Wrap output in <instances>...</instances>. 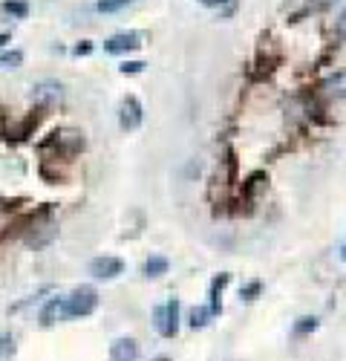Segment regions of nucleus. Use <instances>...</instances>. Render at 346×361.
Listing matches in <instances>:
<instances>
[{"label":"nucleus","mask_w":346,"mask_h":361,"mask_svg":"<svg viewBox=\"0 0 346 361\" xmlns=\"http://www.w3.org/2000/svg\"><path fill=\"white\" fill-rule=\"evenodd\" d=\"M338 3V0H306V6H309L312 12H326V9H332Z\"/></svg>","instance_id":"f3484780"},{"label":"nucleus","mask_w":346,"mask_h":361,"mask_svg":"<svg viewBox=\"0 0 346 361\" xmlns=\"http://www.w3.org/2000/svg\"><path fill=\"white\" fill-rule=\"evenodd\" d=\"M6 41H9V35H6V32H0V47H3Z\"/></svg>","instance_id":"393cba45"},{"label":"nucleus","mask_w":346,"mask_h":361,"mask_svg":"<svg viewBox=\"0 0 346 361\" xmlns=\"http://www.w3.org/2000/svg\"><path fill=\"white\" fill-rule=\"evenodd\" d=\"M257 292H260V283L254 280V283H248V287L242 289V298H245V300H252V298H254Z\"/></svg>","instance_id":"4be33fe9"},{"label":"nucleus","mask_w":346,"mask_h":361,"mask_svg":"<svg viewBox=\"0 0 346 361\" xmlns=\"http://www.w3.org/2000/svg\"><path fill=\"white\" fill-rule=\"evenodd\" d=\"M124 272V263L119 257H95L90 263V275L99 278V280H113Z\"/></svg>","instance_id":"423d86ee"},{"label":"nucleus","mask_w":346,"mask_h":361,"mask_svg":"<svg viewBox=\"0 0 346 361\" xmlns=\"http://www.w3.org/2000/svg\"><path fill=\"white\" fill-rule=\"evenodd\" d=\"M44 147H61L67 157H72V154H79V150L84 147V133H79V130H55L52 139L44 142Z\"/></svg>","instance_id":"7ed1b4c3"},{"label":"nucleus","mask_w":346,"mask_h":361,"mask_svg":"<svg viewBox=\"0 0 346 361\" xmlns=\"http://www.w3.org/2000/svg\"><path fill=\"white\" fill-rule=\"evenodd\" d=\"M124 3H127V0H99V12H104V15L119 12Z\"/></svg>","instance_id":"dca6fc26"},{"label":"nucleus","mask_w":346,"mask_h":361,"mask_svg":"<svg viewBox=\"0 0 346 361\" xmlns=\"http://www.w3.org/2000/svg\"><path fill=\"white\" fill-rule=\"evenodd\" d=\"M127 3H130V0H127Z\"/></svg>","instance_id":"bb28decb"},{"label":"nucleus","mask_w":346,"mask_h":361,"mask_svg":"<svg viewBox=\"0 0 346 361\" xmlns=\"http://www.w3.org/2000/svg\"><path fill=\"white\" fill-rule=\"evenodd\" d=\"M335 29H338V38H340V41H346V9L340 12V17H338V24H335Z\"/></svg>","instance_id":"aec40b11"},{"label":"nucleus","mask_w":346,"mask_h":361,"mask_svg":"<svg viewBox=\"0 0 346 361\" xmlns=\"http://www.w3.org/2000/svg\"><path fill=\"white\" fill-rule=\"evenodd\" d=\"M156 330L162 338H173L179 332V300L170 298L165 307H156Z\"/></svg>","instance_id":"f03ea898"},{"label":"nucleus","mask_w":346,"mask_h":361,"mask_svg":"<svg viewBox=\"0 0 346 361\" xmlns=\"http://www.w3.org/2000/svg\"><path fill=\"white\" fill-rule=\"evenodd\" d=\"M167 269H170L167 257H147V263H145V275H147V278H159V275H165Z\"/></svg>","instance_id":"9b49d317"},{"label":"nucleus","mask_w":346,"mask_h":361,"mask_svg":"<svg viewBox=\"0 0 346 361\" xmlns=\"http://www.w3.org/2000/svg\"><path fill=\"white\" fill-rule=\"evenodd\" d=\"M139 47H142V32H119V35H113L104 41V52H113V55L139 49Z\"/></svg>","instance_id":"0eeeda50"},{"label":"nucleus","mask_w":346,"mask_h":361,"mask_svg":"<svg viewBox=\"0 0 346 361\" xmlns=\"http://www.w3.org/2000/svg\"><path fill=\"white\" fill-rule=\"evenodd\" d=\"M340 257H343V260H346V243H343V249H340Z\"/></svg>","instance_id":"a878e982"},{"label":"nucleus","mask_w":346,"mask_h":361,"mask_svg":"<svg viewBox=\"0 0 346 361\" xmlns=\"http://www.w3.org/2000/svg\"><path fill=\"white\" fill-rule=\"evenodd\" d=\"M142 119H145V113H142L139 99L136 96H124V102L119 107V125H122V130H136L142 125Z\"/></svg>","instance_id":"39448f33"},{"label":"nucleus","mask_w":346,"mask_h":361,"mask_svg":"<svg viewBox=\"0 0 346 361\" xmlns=\"http://www.w3.org/2000/svg\"><path fill=\"white\" fill-rule=\"evenodd\" d=\"M92 52V44L90 41H81L79 47H75V55H90Z\"/></svg>","instance_id":"5701e85b"},{"label":"nucleus","mask_w":346,"mask_h":361,"mask_svg":"<svg viewBox=\"0 0 346 361\" xmlns=\"http://www.w3.org/2000/svg\"><path fill=\"white\" fill-rule=\"evenodd\" d=\"M318 327V318H300V324L295 327V332L297 335H306V332H312Z\"/></svg>","instance_id":"a211bd4d"},{"label":"nucleus","mask_w":346,"mask_h":361,"mask_svg":"<svg viewBox=\"0 0 346 361\" xmlns=\"http://www.w3.org/2000/svg\"><path fill=\"white\" fill-rule=\"evenodd\" d=\"M320 93L329 99H346V72H332L320 81Z\"/></svg>","instance_id":"1a4fd4ad"},{"label":"nucleus","mask_w":346,"mask_h":361,"mask_svg":"<svg viewBox=\"0 0 346 361\" xmlns=\"http://www.w3.org/2000/svg\"><path fill=\"white\" fill-rule=\"evenodd\" d=\"M9 350H15V341H12V335H0V355H6Z\"/></svg>","instance_id":"412c9836"},{"label":"nucleus","mask_w":346,"mask_h":361,"mask_svg":"<svg viewBox=\"0 0 346 361\" xmlns=\"http://www.w3.org/2000/svg\"><path fill=\"white\" fill-rule=\"evenodd\" d=\"M61 99H64V87L58 81H41L32 87V104L38 107H55Z\"/></svg>","instance_id":"20e7f679"},{"label":"nucleus","mask_w":346,"mask_h":361,"mask_svg":"<svg viewBox=\"0 0 346 361\" xmlns=\"http://www.w3.org/2000/svg\"><path fill=\"white\" fill-rule=\"evenodd\" d=\"M3 15H12V17H26L29 15V6L24 0H6L3 3Z\"/></svg>","instance_id":"4468645a"},{"label":"nucleus","mask_w":346,"mask_h":361,"mask_svg":"<svg viewBox=\"0 0 346 361\" xmlns=\"http://www.w3.org/2000/svg\"><path fill=\"white\" fill-rule=\"evenodd\" d=\"M119 70H122L124 75H127V72L133 75V72H142V70H145V64H142V61H124V64H122Z\"/></svg>","instance_id":"6ab92c4d"},{"label":"nucleus","mask_w":346,"mask_h":361,"mask_svg":"<svg viewBox=\"0 0 346 361\" xmlns=\"http://www.w3.org/2000/svg\"><path fill=\"white\" fill-rule=\"evenodd\" d=\"M61 315H64V298H49L47 307L41 310V324H44V327H52Z\"/></svg>","instance_id":"9d476101"},{"label":"nucleus","mask_w":346,"mask_h":361,"mask_svg":"<svg viewBox=\"0 0 346 361\" xmlns=\"http://www.w3.org/2000/svg\"><path fill=\"white\" fill-rule=\"evenodd\" d=\"M21 64H24V52L21 49H12V52L0 55V70H17Z\"/></svg>","instance_id":"ddd939ff"},{"label":"nucleus","mask_w":346,"mask_h":361,"mask_svg":"<svg viewBox=\"0 0 346 361\" xmlns=\"http://www.w3.org/2000/svg\"><path fill=\"white\" fill-rule=\"evenodd\" d=\"M225 283H228V275H220L214 283H211V315L220 312V292H222Z\"/></svg>","instance_id":"f8f14e48"},{"label":"nucleus","mask_w":346,"mask_h":361,"mask_svg":"<svg viewBox=\"0 0 346 361\" xmlns=\"http://www.w3.org/2000/svg\"><path fill=\"white\" fill-rule=\"evenodd\" d=\"M208 315H211V310H194L190 312V327H205L208 324Z\"/></svg>","instance_id":"2eb2a0df"},{"label":"nucleus","mask_w":346,"mask_h":361,"mask_svg":"<svg viewBox=\"0 0 346 361\" xmlns=\"http://www.w3.org/2000/svg\"><path fill=\"white\" fill-rule=\"evenodd\" d=\"M202 6H222V3H228V0H199Z\"/></svg>","instance_id":"b1692460"},{"label":"nucleus","mask_w":346,"mask_h":361,"mask_svg":"<svg viewBox=\"0 0 346 361\" xmlns=\"http://www.w3.org/2000/svg\"><path fill=\"white\" fill-rule=\"evenodd\" d=\"M99 307V292L92 287H79L69 298H64V315L67 318H87Z\"/></svg>","instance_id":"f257e3e1"},{"label":"nucleus","mask_w":346,"mask_h":361,"mask_svg":"<svg viewBox=\"0 0 346 361\" xmlns=\"http://www.w3.org/2000/svg\"><path fill=\"white\" fill-rule=\"evenodd\" d=\"M139 358V344L133 338H119L110 347V361H136Z\"/></svg>","instance_id":"6e6552de"}]
</instances>
